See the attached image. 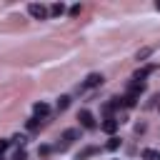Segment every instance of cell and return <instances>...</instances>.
Here are the masks:
<instances>
[{"label": "cell", "mask_w": 160, "mask_h": 160, "mask_svg": "<svg viewBox=\"0 0 160 160\" xmlns=\"http://www.w3.org/2000/svg\"><path fill=\"white\" fill-rule=\"evenodd\" d=\"M78 120H80L82 128H95V118H92L90 110H80V112H78Z\"/></svg>", "instance_id": "6da1fadb"}, {"label": "cell", "mask_w": 160, "mask_h": 160, "mask_svg": "<svg viewBox=\"0 0 160 160\" xmlns=\"http://www.w3.org/2000/svg\"><path fill=\"white\" fill-rule=\"evenodd\" d=\"M28 10H30V15H32L35 20H42V18H48V8H45V5H38V2H32Z\"/></svg>", "instance_id": "7a4b0ae2"}, {"label": "cell", "mask_w": 160, "mask_h": 160, "mask_svg": "<svg viewBox=\"0 0 160 160\" xmlns=\"http://www.w3.org/2000/svg\"><path fill=\"white\" fill-rule=\"evenodd\" d=\"M102 80H105V78H102L100 72H90V75L85 78V88H98V85H102Z\"/></svg>", "instance_id": "3957f363"}, {"label": "cell", "mask_w": 160, "mask_h": 160, "mask_svg": "<svg viewBox=\"0 0 160 160\" xmlns=\"http://www.w3.org/2000/svg\"><path fill=\"white\" fill-rule=\"evenodd\" d=\"M152 70H155V68H152V65H148V68H142V70H138V72L132 75V80H135V82H140V80H145V78H148V75H150Z\"/></svg>", "instance_id": "277c9868"}, {"label": "cell", "mask_w": 160, "mask_h": 160, "mask_svg": "<svg viewBox=\"0 0 160 160\" xmlns=\"http://www.w3.org/2000/svg\"><path fill=\"white\" fill-rule=\"evenodd\" d=\"M102 130H105V132H115V130H118V120H112V118H108V120L102 122Z\"/></svg>", "instance_id": "5b68a950"}, {"label": "cell", "mask_w": 160, "mask_h": 160, "mask_svg": "<svg viewBox=\"0 0 160 160\" xmlns=\"http://www.w3.org/2000/svg\"><path fill=\"white\" fill-rule=\"evenodd\" d=\"M78 135H80L78 130H65V132H62V140H65V142H72Z\"/></svg>", "instance_id": "8992f818"}, {"label": "cell", "mask_w": 160, "mask_h": 160, "mask_svg": "<svg viewBox=\"0 0 160 160\" xmlns=\"http://www.w3.org/2000/svg\"><path fill=\"white\" fill-rule=\"evenodd\" d=\"M122 102H125V105H128V108H132V105H135V102H138V95H132V92H128V95H125V98H122Z\"/></svg>", "instance_id": "52a82bcc"}, {"label": "cell", "mask_w": 160, "mask_h": 160, "mask_svg": "<svg viewBox=\"0 0 160 160\" xmlns=\"http://www.w3.org/2000/svg\"><path fill=\"white\" fill-rule=\"evenodd\" d=\"M68 105H70V98H68V95H60V98H58V110H65Z\"/></svg>", "instance_id": "ba28073f"}, {"label": "cell", "mask_w": 160, "mask_h": 160, "mask_svg": "<svg viewBox=\"0 0 160 160\" xmlns=\"http://www.w3.org/2000/svg\"><path fill=\"white\" fill-rule=\"evenodd\" d=\"M48 110H50V108H48L45 102H35V115H48Z\"/></svg>", "instance_id": "9c48e42d"}, {"label": "cell", "mask_w": 160, "mask_h": 160, "mask_svg": "<svg viewBox=\"0 0 160 160\" xmlns=\"http://www.w3.org/2000/svg\"><path fill=\"white\" fill-rule=\"evenodd\" d=\"M50 12H52V15H62V12H65V5H62V2H55V5L50 8Z\"/></svg>", "instance_id": "30bf717a"}, {"label": "cell", "mask_w": 160, "mask_h": 160, "mask_svg": "<svg viewBox=\"0 0 160 160\" xmlns=\"http://www.w3.org/2000/svg\"><path fill=\"white\" fill-rule=\"evenodd\" d=\"M120 148V138H110L108 140V150H118Z\"/></svg>", "instance_id": "8fae6325"}, {"label": "cell", "mask_w": 160, "mask_h": 160, "mask_svg": "<svg viewBox=\"0 0 160 160\" xmlns=\"http://www.w3.org/2000/svg\"><path fill=\"white\" fill-rule=\"evenodd\" d=\"M92 152H95V148H85V150L78 155V160H85V158H88V155H92Z\"/></svg>", "instance_id": "7c38bea8"}, {"label": "cell", "mask_w": 160, "mask_h": 160, "mask_svg": "<svg viewBox=\"0 0 160 160\" xmlns=\"http://www.w3.org/2000/svg\"><path fill=\"white\" fill-rule=\"evenodd\" d=\"M150 52H152L150 48H142V50H138V60H142V58H148Z\"/></svg>", "instance_id": "4fadbf2b"}, {"label": "cell", "mask_w": 160, "mask_h": 160, "mask_svg": "<svg viewBox=\"0 0 160 160\" xmlns=\"http://www.w3.org/2000/svg\"><path fill=\"white\" fill-rule=\"evenodd\" d=\"M70 15L78 18V15H80V5H72V8H70Z\"/></svg>", "instance_id": "5bb4252c"}, {"label": "cell", "mask_w": 160, "mask_h": 160, "mask_svg": "<svg viewBox=\"0 0 160 160\" xmlns=\"http://www.w3.org/2000/svg\"><path fill=\"white\" fill-rule=\"evenodd\" d=\"M28 128L35 130V128H38V118H30V120H28Z\"/></svg>", "instance_id": "9a60e30c"}, {"label": "cell", "mask_w": 160, "mask_h": 160, "mask_svg": "<svg viewBox=\"0 0 160 160\" xmlns=\"http://www.w3.org/2000/svg\"><path fill=\"white\" fill-rule=\"evenodd\" d=\"M8 145H10L8 140H0V152H2V150H8Z\"/></svg>", "instance_id": "2e32d148"}, {"label": "cell", "mask_w": 160, "mask_h": 160, "mask_svg": "<svg viewBox=\"0 0 160 160\" xmlns=\"http://www.w3.org/2000/svg\"><path fill=\"white\" fill-rule=\"evenodd\" d=\"M155 8H158V10H160V2H155Z\"/></svg>", "instance_id": "e0dca14e"}, {"label": "cell", "mask_w": 160, "mask_h": 160, "mask_svg": "<svg viewBox=\"0 0 160 160\" xmlns=\"http://www.w3.org/2000/svg\"><path fill=\"white\" fill-rule=\"evenodd\" d=\"M0 160H2V158H0Z\"/></svg>", "instance_id": "ac0fdd59"}]
</instances>
